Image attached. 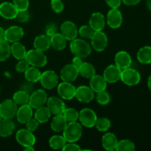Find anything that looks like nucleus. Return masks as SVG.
<instances>
[{
  "instance_id": "nucleus-57",
  "label": "nucleus",
  "mask_w": 151,
  "mask_h": 151,
  "mask_svg": "<svg viewBox=\"0 0 151 151\" xmlns=\"http://www.w3.org/2000/svg\"><path fill=\"white\" fill-rule=\"evenodd\" d=\"M1 119H2V118H1V116H0V121L1 120Z\"/></svg>"
},
{
  "instance_id": "nucleus-51",
  "label": "nucleus",
  "mask_w": 151,
  "mask_h": 151,
  "mask_svg": "<svg viewBox=\"0 0 151 151\" xmlns=\"http://www.w3.org/2000/svg\"><path fill=\"white\" fill-rule=\"evenodd\" d=\"M83 58H81L80 57H78V56H75V57L73 58V59H72V64H74L75 66H76L77 67H79L81 65V63H83V60H82Z\"/></svg>"
},
{
  "instance_id": "nucleus-32",
  "label": "nucleus",
  "mask_w": 151,
  "mask_h": 151,
  "mask_svg": "<svg viewBox=\"0 0 151 151\" xmlns=\"http://www.w3.org/2000/svg\"><path fill=\"white\" fill-rule=\"evenodd\" d=\"M79 74L85 78H91L96 75V70L94 66L90 63L83 62L81 66L78 67Z\"/></svg>"
},
{
  "instance_id": "nucleus-10",
  "label": "nucleus",
  "mask_w": 151,
  "mask_h": 151,
  "mask_svg": "<svg viewBox=\"0 0 151 151\" xmlns=\"http://www.w3.org/2000/svg\"><path fill=\"white\" fill-rule=\"evenodd\" d=\"M47 99H48L47 94L44 90H35L29 95V100L28 104L32 109H36L41 106H44L47 103Z\"/></svg>"
},
{
  "instance_id": "nucleus-37",
  "label": "nucleus",
  "mask_w": 151,
  "mask_h": 151,
  "mask_svg": "<svg viewBox=\"0 0 151 151\" xmlns=\"http://www.w3.org/2000/svg\"><path fill=\"white\" fill-rule=\"evenodd\" d=\"M135 148V145L131 140L122 139L118 142L115 150L116 151H134Z\"/></svg>"
},
{
  "instance_id": "nucleus-36",
  "label": "nucleus",
  "mask_w": 151,
  "mask_h": 151,
  "mask_svg": "<svg viewBox=\"0 0 151 151\" xmlns=\"http://www.w3.org/2000/svg\"><path fill=\"white\" fill-rule=\"evenodd\" d=\"M11 51H10V46L8 41L5 39L0 40V61H5L9 58Z\"/></svg>"
},
{
  "instance_id": "nucleus-16",
  "label": "nucleus",
  "mask_w": 151,
  "mask_h": 151,
  "mask_svg": "<svg viewBox=\"0 0 151 151\" xmlns=\"http://www.w3.org/2000/svg\"><path fill=\"white\" fill-rule=\"evenodd\" d=\"M122 69L116 65H110L103 72V78L106 82L109 83H114L120 80Z\"/></svg>"
},
{
  "instance_id": "nucleus-4",
  "label": "nucleus",
  "mask_w": 151,
  "mask_h": 151,
  "mask_svg": "<svg viewBox=\"0 0 151 151\" xmlns=\"http://www.w3.org/2000/svg\"><path fill=\"white\" fill-rule=\"evenodd\" d=\"M120 80L127 86H134L137 85L141 81L139 72L133 68L128 67L122 69Z\"/></svg>"
},
{
  "instance_id": "nucleus-8",
  "label": "nucleus",
  "mask_w": 151,
  "mask_h": 151,
  "mask_svg": "<svg viewBox=\"0 0 151 151\" xmlns=\"http://www.w3.org/2000/svg\"><path fill=\"white\" fill-rule=\"evenodd\" d=\"M40 82L46 89H52L58 83V76L54 71L47 70L41 73Z\"/></svg>"
},
{
  "instance_id": "nucleus-56",
  "label": "nucleus",
  "mask_w": 151,
  "mask_h": 151,
  "mask_svg": "<svg viewBox=\"0 0 151 151\" xmlns=\"http://www.w3.org/2000/svg\"><path fill=\"white\" fill-rule=\"evenodd\" d=\"M147 7L148 10L151 11V0H147Z\"/></svg>"
},
{
  "instance_id": "nucleus-55",
  "label": "nucleus",
  "mask_w": 151,
  "mask_h": 151,
  "mask_svg": "<svg viewBox=\"0 0 151 151\" xmlns=\"http://www.w3.org/2000/svg\"><path fill=\"white\" fill-rule=\"evenodd\" d=\"M26 151H35V148L33 147V146H30V147H27L24 149Z\"/></svg>"
},
{
  "instance_id": "nucleus-21",
  "label": "nucleus",
  "mask_w": 151,
  "mask_h": 151,
  "mask_svg": "<svg viewBox=\"0 0 151 151\" xmlns=\"http://www.w3.org/2000/svg\"><path fill=\"white\" fill-rule=\"evenodd\" d=\"M114 61L115 65H116L121 69H124L131 66L132 63V58L127 52L119 51L115 55Z\"/></svg>"
},
{
  "instance_id": "nucleus-7",
  "label": "nucleus",
  "mask_w": 151,
  "mask_h": 151,
  "mask_svg": "<svg viewBox=\"0 0 151 151\" xmlns=\"http://www.w3.org/2000/svg\"><path fill=\"white\" fill-rule=\"evenodd\" d=\"M91 44L95 51H104L108 46L107 35L103 31H96L91 38Z\"/></svg>"
},
{
  "instance_id": "nucleus-43",
  "label": "nucleus",
  "mask_w": 151,
  "mask_h": 151,
  "mask_svg": "<svg viewBox=\"0 0 151 151\" xmlns=\"http://www.w3.org/2000/svg\"><path fill=\"white\" fill-rule=\"evenodd\" d=\"M51 7L56 13H60L64 9V4L61 0H51Z\"/></svg>"
},
{
  "instance_id": "nucleus-47",
  "label": "nucleus",
  "mask_w": 151,
  "mask_h": 151,
  "mask_svg": "<svg viewBox=\"0 0 151 151\" xmlns=\"http://www.w3.org/2000/svg\"><path fill=\"white\" fill-rule=\"evenodd\" d=\"M16 18L19 20V22L24 23V22H27L29 21V14L27 12V10H25V11H19V13H18V16Z\"/></svg>"
},
{
  "instance_id": "nucleus-42",
  "label": "nucleus",
  "mask_w": 151,
  "mask_h": 151,
  "mask_svg": "<svg viewBox=\"0 0 151 151\" xmlns=\"http://www.w3.org/2000/svg\"><path fill=\"white\" fill-rule=\"evenodd\" d=\"M13 1L19 11H25L28 10L29 0H13Z\"/></svg>"
},
{
  "instance_id": "nucleus-33",
  "label": "nucleus",
  "mask_w": 151,
  "mask_h": 151,
  "mask_svg": "<svg viewBox=\"0 0 151 151\" xmlns=\"http://www.w3.org/2000/svg\"><path fill=\"white\" fill-rule=\"evenodd\" d=\"M41 76V71L35 66L29 67L24 72V77L27 81L30 83H37L40 81Z\"/></svg>"
},
{
  "instance_id": "nucleus-53",
  "label": "nucleus",
  "mask_w": 151,
  "mask_h": 151,
  "mask_svg": "<svg viewBox=\"0 0 151 151\" xmlns=\"http://www.w3.org/2000/svg\"><path fill=\"white\" fill-rule=\"evenodd\" d=\"M4 32L5 30L1 27H0V40L4 39Z\"/></svg>"
},
{
  "instance_id": "nucleus-27",
  "label": "nucleus",
  "mask_w": 151,
  "mask_h": 151,
  "mask_svg": "<svg viewBox=\"0 0 151 151\" xmlns=\"http://www.w3.org/2000/svg\"><path fill=\"white\" fill-rule=\"evenodd\" d=\"M51 114L52 113L47 106H43L36 109L34 114V118L36 119L39 124H43L48 122L49 119L51 117Z\"/></svg>"
},
{
  "instance_id": "nucleus-9",
  "label": "nucleus",
  "mask_w": 151,
  "mask_h": 151,
  "mask_svg": "<svg viewBox=\"0 0 151 151\" xmlns=\"http://www.w3.org/2000/svg\"><path fill=\"white\" fill-rule=\"evenodd\" d=\"M78 119L83 126L90 128L94 126L97 119V116L92 109L85 108L79 112Z\"/></svg>"
},
{
  "instance_id": "nucleus-5",
  "label": "nucleus",
  "mask_w": 151,
  "mask_h": 151,
  "mask_svg": "<svg viewBox=\"0 0 151 151\" xmlns=\"http://www.w3.org/2000/svg\"><path fill=\"white\" fill-rule=\"evenodd\" d=\"M17 110V105L13 100L7 99L0 103V116L2 119H11L16 116Z\"/></svg>"
},
{
  "instance_id": "nucleus-19",
  "label": "nucleus",
  "mask_w": 151,
  "mask_h": 151,
  "mask_svg": "<svg viewBox=\"0 0 151 151\" xmlns=\"http://www.w3.org/2000/svg\"><path fill=\"white\" fill-rule=\"evenodd\" d=\"M122 13L118 10V8H111L108 13L107 23L109 26L112 29H117L122 24Z\"/></svg>"
},
{
  "instance_id": "nucleus-26",
  "label": "nucleus",
  "mask_w": 151,
  "mask_h": 151,
  "mask_svg": "<svg viewBox=\"0 0 151 151\" xmlns=\"http://www.w3.org/2000/svg\"><path fill=\"white\" fill-rule=\"evenodd\" d=\"M33 45L36 50L42 52L47 51L51 47L50 38L46 35H38L34 39Z\"/></svg>"
},
{
  "instance_id": "nucleus-38",
  "label": "nucleus",
  "mask_w": 151,
  "mask_h": 151,
  "mask_svg": "<svg viewBox=\"0 0 151 151\" xmlns=\"http://www.w3.org/2000/svg\"><path fill=\"white\" fill-rule=\"evenodd\" d=\"M62 114L64 116L68 122H75L79 118V112L73 108H66Z\"/></svg>"
},
{
  "instance_id": "nucleus-28",
  "label": "nucleus",
  "mask_w": 151,
  "mask_h": 151,
  "mask_svg": "<svg viewBox=\"0 0 151 151\" xmlns=\"http://www.w3.org/2000/svg\"><path fill=\"white\" fill-rule=\"evenodd\" d=\"M68 122L63 114H57L52 118L51 122V129L55 132H61L64 130Z\"/></svg>"
},
{
  "instance_id": "nucleus-58",
  "label": "nucleus",
  "mask_w": 151,
  "mask_h": 151,
  "mask_svg": "<svg viewBox=\"0 0 151 151\" xmlns=\"http://www.w3.org/2000/svg\"><path fill=\"white\" fill-rule=\"evenodd\" d=\"M0 92H1V88H0Z\"/></svg>"
},
{
  "instance_id": "nucleus-15",
  "label": "nucleus",
  "mask_w": 151,
  "mask_h": 151,
  "mask_svg": "<svg viewBox=\"0 0 151 151\" xmlns=\"http://www.w3.org/2000/svg\"><path fill=\"white\" fill-rule=\"evenodd\" d=\"M75 97L78 101L84 103H88L93 100L94 97V92L90 86H81L76 88Z\"/></svg>"
},
{
  "instance_id": "nucleus-46",
  "label": "nucleus",
  "mask_w": 151,
  "mask_h": 151,
  "mask_svg": "<svg viewBox=\"0 0 151 151\" xmlns=\"http://www.w3.org/2000/svg\"><path fill=\"white\" fill-rule=\"evenodd\" d=\"M81 150V147L75 142H69L65 145L64 147L62 148V150L63 151H78Z\"/></svg>"
},
{
  "instance_id": "nucleus-18",
  "label": "nucleus",
  "mask_w": 151,
  "mask_h": 151,
  "mask_svg": "<svg viewBox=\"0 0 151 151\" xmlns=\"http://www.w3.org/2000/svg\"><path fill=\"white\" fill-rule=\"evenodd\" d=\"M24 29L19 26H11L5 29L4 39L9 43L19 41L24 36Z\"/></svg>"
},
{
  "instance_id": "nucleus-17",
  "label": "nucleus",
  "mask_w": 151,
  "mask_h": 151,
  "mask_svg": "<svg viewBox=\"0 0 151 151\" xmlns=\"http://www.w3.org/2000/svg\"><path fill=\"white\" fill-rule=\"evenodd\" d=\"M19 10L13 3L4 1L0 4V16L5 19H14L17 17Z\"/></svg>"
},
{
  "instance_id": "nucleus-1",
  "label": "nucleus",
  "mask_w": 151,
  "mask_h": 151,
  "mask_svg": "<svg viewBox=\"0 0 151 151\" xmlns=\"http://www.w3.org/2000/svg\"><path fill=\"white\" fill-rule=\"evenodd\" d=\"M70 50L75 56L86 58L91 52V45L86 41L81 38H75L71 41Z\"/></svg>"
},
{
  "instance_id": "nucleus-54",
  "label": "nucleus",
  "mask_w": 151,
  "mask_h": 151,
  "mask_svg": "<svg viewBox=\"0 0 151 151\" xmlns=\"http://www.w3.org/2000/svg\"><path fill=\"white\" fill-rule=\"evenodd\" d=\"M147 86H148V88L151 91V75L149 76L148 79H147Z\"/></svg>"
},
{
  "instance_id": "nucleus-2",
  "label": "nucleus",
  "mask_w": 151,
  "mask_h": 151,
  "mask_svg": "<svg viewBox=\"0 0 151 151\" xmlns=\"http://www.w3.org/2000/svg\"><path fill=\"white\" fill-rule=\"evenodd\" d=\"M82 136V126L80 123L75 122H68L63 131V137L66 142H76Z\"/></svg>"
},
{
  "instance_id": "nucleus-30",
  "label": "nucleus",
  "mask_w": 151,
  "mask_h": 151,
  "mask_svg": "<svg viewBox=\"0 0 151 151\" xmlns=\"http://www.w3.org/2000/svg\"><path fill=\"white\" fill-rule=\"evenodd\" d=\"M51 46L58 51L63 50L66 46V39L61 33L56 32L50 37Z\"/></svg>"
},
{
  "instance_id": "nucleus-41",
  "label": "nucleus",
  "mask_w": 151,
  "mask_h": 151,
  "mask_svg": "<svg viewBox=\"0 0 151 151\" xmlns=\"http://www.w3.org/2000/svg\"><path fill=\"white\" fill-rule=\"evenodd\" d=\"M97 97H96V100L99 104L102 105V106H106L111 101V97L108 92H106V90L97 93Z\"/></svg>"
},
{
  "instance_id": "nucleus-39",
  "label": "nucleus",
  "mask_w": 151,
  "mask_h": 151,
  "mask_svg": "<svg viewBox=\"0 0 151 151\" xmlns=\"http://www.w3.org/2000/svg\"><path fill=\"white\" fill-rule=\"evenodd\" d=\"M94 126L96 127V128L99 131L105 132V131H107L111 128V121L108 118L101 117L99 118V119L97 118Z\"/></svg>"
},
{
  "instance_id": "nucleus-45",
  "label": "nucleus",
  "mask_w": 151,
  "mask_h": 151,
  "mask_svg": "<svg viewBox=\"0 0 151 151\" xmlns=\"http://www.w3.org/2000/svg\"><path fill=\"white\" fill-rule=\"evenodd\" d=\"M38 125H39V122L36 120V119L32 117L26 123V128L29 131L33 132L35 130H37V128H38Z\"/></svg>"
},
{
  "instance_id": "nucleus-13",
  "label": "nucleus",
  "mask_w": 151,
  "mask_h": 151,
  "mask_svg": "<svg viewBox=\"0 0 151 151\" xmlns=\"http://www.w3.org/2000/svg\"><path fill=\"white\" fill-rule=\"evenodd\" d=\"M60 33L63 35L66 41H72L75 39L78 35V29L74 22L66 21L60 26Z\"/></svg>"
},
{
  "instance_id": "nucleus-12",
  "label": "nucleus",
  "mask_w": 151,
  "mask_h": 151,
  "mask_svg": "<svg viewBox=\"0 0 151 151\" xmlns=\"http://www.w3.org/2000/svg\"><path fill=\"white\" fill-rule=\"evenodd\" d=\"M47 106L52 114H62L66 109V105L61 97H53L47 99Z\"/></svg>"
},
{
  "instance_id": "nucleus-50",
  "label": "nucleus",
  "mask_w": 151,
  "mask_h": 151,
  "mask_svg": "<svg viewBox=\"0 0 151 151\" xmlns=\"http://www.w3.org/2000/svg\"><path fill=\"white\" fill-rule=\"evenodd\" d=\"M122 2L128 6H134L139 4L142 0H122Z\"/></svg>"
},
{
  "instance_id": "nucleus-40",
  "label": "nucleus",
  "mask_w": 151,
  "mask_h": 151,
  "mask_svg": "<svg viewBox=\"0 0 151 151\" xmlns=\"http://www.w3.org/2000/svg\"><path fill=\"white\" fill-rule=\"evenodd\" d=\"M94 31L91 28L89 25H83L78 29V33L83 38L91 39Z\"/></svg>"
},
{
  "instance_id": "nucleus-35",
  "label": "nucleus",
  "mask_w": 151,
  "mask_h": 151,
  "mask_svg": "<svg viewBox=\"0 0 151 151\" xmlns=\"http://www.w3.org/2000/svg\"><path fill=\"white\" fill-rule=\"evenodd\" d=\"M49 144L50 147H52L54 150H60L64 147L66 144V141L63 136L60 135H54L50 137L49 140Z\"/></svg>"
},
{
  "instance_id": "nucleus-29",
  "label": "nucleus",
  "mask_w": 151,
  "mask_h": 151,
  "mask_svg": "<svg viewBox=\"0 0 151 151\" xmlns=\"http://www.w3.org/2000/svg\"><path fill=\"white\" fill-rule=\"evenodd\" d=\"M10 51L13 57L19 60L25 58L27 52L24 46L19 41L13 43V44L10 46Z\"/></svg>"
},
{
  "instance_id": "nucleus-14",
  "label": "nucleus",
  "mask_w": 151,
  "mask_h": 151,
  "mask_svg": "<svg viewBox=\"0 0 151 151\" xmlns=\"http://www.w3.org/2000/svg\"><path fill=\"white\" fill-rule=\"evenodd\" d=\"M79 75L78 68L74 64H67L60 71V78L63 81L72 83L78 78Z\"/></svg>"
},
{
  "instance_id": "nucleus-6",
  "label": "nucleus",
  "mask_w": 151,
  "mask_h": 151,
  "mask_svg": "<svg viewBox=\"0 0 151 151\" xmlns=\"http://www.w3.org/2000/svg\"><path fill=\"white\" fill-rule=\"evenodd\" d=\"M17 142L22 147H30L35 144V137L32 131L26 129H20L17 131L16 135Z\"/></svg>"
},
{
  "instance_id": "nucleus-25",
  "label": "nucleus",
  "mask_w": 151,
  "mask_h": 151,
  "mask_svg": "<svg viewBox=\"0 0 151 151\" xmlns=\"http://www.w3.org/2000/svg\"><path fill=\"white\" fill-rule=\"evenodd\" d=\"M15 130V124L10 119H1L0 121V137H8Z\"/></svg>"
},
{
  "instance_id": "nucleus-3",
  "label": "nucleus",
  "mask_w": 151,
  "mask_h": 151,
  "mask_svg": "<svg viewBox=\"0 0 151 151\" xmlns=\"http://www.w3.org/2000/svg\"><path fill=\"white\" fill-rule=\"evenodd\" d=\"M25 59L32 66L37 68L44 67L47 63V58L44 52L33 49L27 52Z\"/></svg>"
},
{
  "instance_id": "nucleus-23",
  "label": "nucleus",
  "mask_w": 151,
  "mask_h": 151,
  "mask_svg": "<svg viewBox=\"0 0 151 151\" xmlns=\"http://www.w3.org/2000/svg\"><path fill=\"white\" fill-rule=\"evenodd\" d=\"M89 86L90 88L94 91V92L98 93L106 89L107 82L103 78V76L94 75L92 78H90Z\"/></svg>"
},
{
  "instance_id": "nucleus-11",
  "label": "nucleus",
  "mask_w": 151,
  "mask_h": 151,
  "mask_svg": "<svg viewBox=\"0 0 151 151\" xmlns=\"http://www.w3.org/2000/svg\"><path fill=\"white\" fill-rule=\"evenodd\" d=\"M58 93L63 100H71L75 97L76 88L71 83L63 81L58 86Z\"/></svg>"
},
{
  "instance_id": "nucleus-34",
  "label": "nucleus",
  "mask_w": 151,
  "mask_h": 151,
  "mask_svg": "<svg viewBox=\"0 0 151 151\" xmlns=\"http://www.w3.org/2000/svg\"><path fill=\"white\" fill-rule=\"evenodd\" d=\"M13 100L16 103L17 106L28 104L29 100V93L22 89L19 90V91L15 92V94H13Z\"/></svg>"
},
{
  "instance_id": "nucleus-52",
  "label": "nucleus",
  "mask_w": 151,
  "mask_h": 151,
  "mask_svg": "<svg viewBox=\"0 0 151 151\" xmlns=\"http://www.w3.org/2000/svg\"><path fill=\"white\" fill-rule=\"evenodd\" d=\"M32 83H30L28 81L27 83H24L23 85V86L22 87V90H23V91H27V93L30 92L31 90H32Z\"/></svg>"
},
{
  "instance_id": "nucleus-49",
  "label": "nucleus",
  "mask_w": 151,
  "mask_h": 151,
  "mask_svg": "<svg viewBox=\"0 0 151 151\" xmlns=\"http://www.w3.org/2000/svg\"><path fill=\"white\" fill-rule=\"evenodd\" d=\"M46 32H47V35L49 37H51L52 35H54L55 33H56V27L54 24H50L47 27L46 29Z\"/></svg>"
},
{
  "instance_id": "nucleus-22",
  "label": "nucleus",
  "mask_w": 151,
  "mask_h": 151,
  "mask_svg": "<svg viewBox=\"0 0 151 151\" xmlns=\"http://www.w3.org/2000/svg\"><path fill=\"white\" fill-rule=\"evenodd\" d=\"M105 25H106L105 17L102 13L97 12L91 15L89 19V26L94 32L102 31L104 29Z\"/></svg>"
},
{
  "instance_id": "nucleus-24",
  "label": "nucleus",
  "mask_w": 151,
  "mask_h": 151,
  "mask_svg": "<svg viewBox=\"0 0 151 151\" xmlns=\"http://www.w3.org/2000/svg\"><path fill=\"white\" fill-rule=\"evenodd\" d=\"M117 142V138L113 133H106L102 137V145L106 150H114L116 149Z\"/></svg>"
},
{
  "instance_id": "nucleus-31",
  "label": "nucleus",
  "mask_w": 151,
  "mask_h": 151,
  "mask_svg": "<svg viewBox=\"0 0 151 151\" xmlns=\"http://www.w3.org/2000/svg\"><path fill=\"white\" fill-rule=\"evenodd\" d=\"M137 59L143 64L151 63V47L145 46L140 48L137 52Z\"/></svg>"
},
{
  "instance_id": "nucleus-20",
  "label": "nucleus",
  "mask_w": 151,
  "mask_h": 151,
  "mask_svg": "<svg viewBox=\"0 0 151 151\" xmlns=\"http://www.w3.org/2000/svg\"><path fill=\"white\" fill-rule=\"evenodd\" d=\"M16 118L18 122L22 124H26L33 115L32 108L29 104H25L20 106L16 112Z\"/></svg>"
},
{
  "instance_id": "nucleus-44",
  "label": "nucleus",
  "mask_w": 151,
  "mask_h": 151,
  "mask_svg": "<svg viewBox=\"0 0 151 151\" xmlns=\"http://www.w3.org/2000/svg\"><path fill=\"white\" fill-rule=\"evenodd\" d=\"M29 67V63L27 61L26 59L24 58L22 59V60H19V61L18 62V63L16 66V70L18 72L22 73V72H24Z\"/></svg>"
},
{
  "instance_id": "nucleus-48",
  "label": "nucleus",
  "mask_w": 151,
  "mask_h": 151,
  "mask_svg": "<svg viewBox=\"0 0 151 151\" xmlns=\"http://www.w3.org/2000/svg\"><path fill=\"white\" fill-rule=\"evenodd\" d=\"M105 1L111 8L114 9L118 8L122 3V0H105Z\"/></svg>"
}]
</instances>
